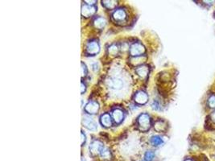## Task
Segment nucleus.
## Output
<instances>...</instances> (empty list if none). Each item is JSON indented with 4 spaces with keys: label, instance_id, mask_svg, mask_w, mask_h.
Instances as JSON below:
<instances>
[{
    "label": "nucleus",
    "instance_id": "obj_13",
    "mask_svg": "<svg viewBox=\"0 0 215 161\" xmlns=\"http://www.w3.org/2000/svg\"><path fill=\"white\" fill-rule=\"evenodd\" d=\"M93 24H94L95 27H97L98 29H102L106 25V19L104 18H102V17H97L93 21Z\"/></svg>",
    "mask_w": 215,
    "mask_h": 161
},
{
    "label": "nucleus",
    "instance_id": "obj_17",
    "mask_svg": "<svg viewBox=\"0 0 215 161\" xmlns=\"http://www.w3.org/2000/svg\"><path fill=\"white\" fill-rule=\"evenodd\" d=\"M151 143L153 146L157 147V146L161 145L163 143V139L161 137L158 136V135H155V136H152L151 138Z\"/></svg>",
    "mask_w": 215,
    "mask_h": 161
},
{
    "label": "nucleus",
    "instance_id": "obj_15",
    "mask_svg": "<svg viewBox=\"0 0 215 161\" xmlns=\"http://www.w3.org/2000/svg\"><path fill=\"white\" fill-rule=\"evenodd\" d=\"M100 156L103 160H110L111 159V153L110 152V150L107 148H103L101 153H100Z\"/></svg>",
    "mask_w": 215,
    "mask_h": 161
},
{
    "label": "nucleus",
    "instance_id": "obj_10",
    "mask_svg": "<svg viewBox=\"0 0 215 161\" xmlns=\"http://www.w3.org/2000/svg\"><path fill=\"white\" fill-rule=\"evenodd\" d=\"M96 12V8L89 5H85L82 8V15L84 17H90L94 14Z\"/></svg>",
    "mask_w": 215,
    "mask_h": 161
},
{
    "label": "nucleus",
    "instance_id": "obj_6",
    "mask_svg": "<svg viewBox=\"0 0 215 161\" xmlns=\"http://www.w3.org/2000/svg\"><path fill=\"white\" fill-rule=\"evenodd\" d=\"M82 124L87 128V129L90 130V131H95L97 129V124L91 118L88 117V116H85L82 120Z\"/></svg>",
    "mask_w": 215,
    "mask_h": 161
},
{
    "label": "nucleus",
    "instance_id": "obj_12",
    "mask_svg": "<svg viewBox=\"0 0 215 161\" xmlns=\"http://www.w3.org/2000/svg\"><path fill=\"white\" fill-rule=\"evenodd\" d=\"M101 123L102 124V126H104L106 127H111V124H112V122H111V118L110 114H104L101 116Z\"/></svg>",
    "mask_w": 215,
    "mask_h": 161
},
{
    "label": "nucleus",
    "instance_id": "obj_4",
    "mask_svg": "<svg viewBox=\"0 0 215 161\" xmlns=\"http://www.w3.org/2000/svg\"><path fill=\"white\" fill-rule=\"evenodd\" d=\"M103 148H104V146L100 141L94 140L90 146V152L93 155L96 156V155L100 154Z\"/></svg>",
    "mask_w": 215,
    "mask_h": 161
},
{
    "label": "nucleus",
    "instance_id": "obj_5",
    "mask_svg": "<svg viewBox=\"0 0 215 161\" xmlns=\"http://www.w3.org/2000/svg\"><path fill=\"white\" fill-rule=\"evenodd\" d=\"M86 51L90 55H96L100 51L99 44L97 41H92L87 44L86 47Z\"/></svg>",
    "mask_w": 215,
    "mask_h": 161
},
{
    "label": "nucleus",
    "instance_id": "obj_20",
    "mask_svg": "<svg viewBox=\"0 0 215 161\" xmlns=\"http://www.w3.org/2000/svg\"><path fill=\"white\" fill-rule=\"evenodd\" d=\"M108 51H109V54L112 55V56H115L118 52V46L116 45V44H112L111 46H110Z\"/></svg>",
    "mask_w": 215,
    "mask_h": 161
},
{
    "label": "nucleus",
    "instance_id": "obj_19",
    "mask_svg": "<svg viewBox=\"0 0 215 161\" xmlns=\"http://www.w3.org/2000/svg\"><path fill=\"white\" fill-rule=\"evenodd\" d=\"M145 57H136L132 58L131 60L132 64H133L134 65H142L144 62Z\"/></svg>",
    "mask_w": 215,
    "mask_h": 161
},
{
    "label": "nucleus",
    "instance_id": "obj_23",
    "mask_svg": "<svg viewBox=\"0 0 215 161\" xmlns=\"http://www.w3.org/2000/svg\"><path fill=\"white\" fill-rule=\"evenodd\" d=\"M87 73V68H86V65L83 63H82V76L85 77Z\"/></svg>",
    "mask_w": 215,
    "mask_h": 161
},
{
    "label": "nucleus",
    "instance_id": "obj_16",
    "mask_svg": "<svg viewBox=\"0 0 215 161\" xmlns=\"http://www.w3.org/2000/svg\"><path fill=\"white\" fill-rule=\"evenodd\" d=\"M154 128L156 131H158V132L164 131H165L166 129L165 123H164V121H157V122L155 123Z\"/></svg>",
    "mask_w": 215,
    "mask_h": 161
},
{
    "label": "nucleus",
    "instance_id": "obj_9",
    "mask_svg": "<svg viewBox=\"0 0 215 161\" xmlns=\"http://www.w3.org/2000/svg\"><path fill=\"white\" fill-rule=\"evenodd\" d=\"M112 16H113V19L115 21H122L124 20L126 17H127V14H126V12L124 10L118 9L114 12Z\"/></svg>",
    "mask_w": 215,
    "mask_h": 161
},
{
    "label": "nucleus",
    "instance_id": "obj_26",
    "mask_svg": "<svg viewBox=\"0 0 215 161\" xmlns=\"http://www.w3.org/2000/svg\"><path fill=\"white\" fill-rule=\"evenodd\" d=\"M210 118H211V119H212V121L215 123V111H213V113L211 114H210Z\"/></svg>",
    "mask_w": 215,
    "mask_h": 161
},
{
    "label": "nucleus",
    "instance_id": "obj_7",
    "mask_svg": "<svg viewBox=\"0 0 215 161\" xmlns=\"http://www.w3.org/2000/svg\"><path fill=\"white\" fill-rule=\"evenodd\" d=\"M148 100V96L143 91H139L135 96V102L140 105L145 104Z\"/></svg>",
    "mask_w": 215,
    "mask_h": 161
},
{
    "label": "nucleus",
    "instance_id": "obj_22",
    "mask_svg": "<svg viewBox=\"0 0 215 161\" xmlns=\"http://www.w3.org/2000/svg\"><path fill=\"white\" fill-rule=\"evenodd\" d=\"M208 105L210 108H215V95H211L209 98Z\"/></svg>",
    "mask_w": 215,
    "mask_h": 161
},
{
    "label": "nucleus",
    "instance_id": "obj_1",
    "mask_svg": "<svg viewBox=\"0 0 215 161\" xmlns=\"http://www.w3.org/2000/svg\"><path fill=\"white\" fill-rule=\"evenodd\" d=\"M123 81L119 77H112L107 80V86L114 90H119L123 87Z\"/></svg>",
    "mask_w": 215,
    "mask_h": 161
},
{
    "label": "nucleus",
    "instance_id": "obj_28",
    "mask_svg": "<svg viewBox=\"0 0 215 161\" xmlns=\"http://www.w3.org/2000/svg\"><path fill=\"white\" fill-rule=\"evenodd\" d=\"M82 93H83L84 91H85V89H86V88H85V85H83V83H82Z\"/></svg>",
    "mask_w": 215,
    "mask_h": 161
},
{
    "label": "nucleus",
    "instance_id": "obj_8",
    "mask_svg": "<svg viewBox=\"0 0 215 161\" xmlns=\"http://www.w3.org/2000/svg\"><path fill=\"white\" fill-rule=\"evenodd\" d=\"M98 110H99V106L95 102H90L85 107V110L90 114H94L97 113Z\"/></svg>",
    "mask_w": 215,
    "mask_h": 161
},
{
    "label": "nucleus",
    "instance_id": "obj_21",
    "mask_svg": "<svg viewBox=\"0 0 215 161\" xmlns=\"http://www.w3.org/2000/svg\"><path fill=\"white\" fill-rule=\"evenodd\" d=\"M154 152H152V151H148V152H146V154H145V161H152V159H154Z\"/></svg>",
    "mask_w": 215,
    "mask_h": 161
},
{
    "label": "nucleus",
    "instance_id": "obj_3",
    "mask_svg": "<svg viewBox=\"0 0 215 161\" xmlns=\"http://www.w3.org/2000/svg\"><path fill=\"white\" fill-rule=\"evenodd\" d=\"M145 52V48L141 44L135 43L130 48V53L132 57H140Z\"/></svg>",
    "mask_w": 215,
    "mask_h": 161
},
{
    "label": "nucleus",
    "instance_id": "obj_27",
    "mask_svg": "<svg viewBox=\"0 0 215 161\" xmlns=\"http://www.w3.org/2000/svg\"><path fill=\"white\" fill-rule=\"evenodd\" d=\"M93 69H94V71H97V69H96V68H98V66H97V64H94V65H93ZM98 69V68H97Z\"/></svg>",
    "mask_w": 215,
    "mask_h": 161
},
{
    "label": "nucleus",
    "instance_id": "obj_14",
    "mask_svg": "<svg viewBox=\"0 0 215 161\" xmlns=\"http://www.w3.org/2000/svg\"><path fill=\"white\" fill-rule=\"evenodd\" d=\"M136 73H138L139 76H140L142 78H144L148 74V68L147 66H140L138 68H136Z\"/></svg>",
    "mask_w": 215,
    "mask_h": 161
},
{
    "label": "nucleus",
    "instance_id": "obj_24",
    "mask_svg": "<svg viewBox=\"0 0 215 161\" xmlns=\"http://www.w3.org/2000/svg\"><path fill=\"white\" fill-rule=\"evenodd\" d=\"M86 2H87V4H88L89 6H92V5H93L97 2H96V1H86Z\"/></svg>",
    "mask_w": 215,
    "mask_h": 161
},
{
    "label": "nucleus",
    "instance_id": "obj_2",
    "mask_svg": "<svg viewBox=\"0 0 215 161\" xmlns=\"http://www.w3.org/2000/svg\"><path fill=\"white\" fill-rule=\"evenodd\" d=\"M138 124L143 131H147L151 126V119L148 114H142L138 118Z\"/></svg>",
    "mask_w": 215,
    "mask_h": 161
},
{
    "label": "nucleus",
    "instance_id": "obj_18",
    "mask_svg": "<svg viewBox=\"0 0 215 161\" xmlns=\"http://www.w3.org/2000/svg\"><path fill=\"white\" fill-rule=\"evenodd\" d=\"M102 5L107 9H114L117 5L116 1H102Z\"/></svg>",
    "mask_w": 215,
    "mask_h": 161
},
{
    "label": "nucleus",
    "instance_id": "obj_25",
    "mask_svg": "<svg viewBox=\"0 0 215 161\" xmlns=\"http://www.w3.org/2000/svg\"><path fill=\"white\" fill-rule=\"evenodd\" d=\"M85 142H86V136L84 135L83 133H82V145H83Z\"/></svg>",
    "mask_w": 215,
    "mask_h": 161
},
{
    "label": "nucleus",
    "instance_id": "obj_11",
    "mask_svg": "<svg viewBox=\"0 0 215 161\" xmlns=\"http://www.w3.org/2000/svg\"><path fill=\"white\" fill-rule=\"evenodd\" d=\"M112 117L116 123H120L123 119V112L119 109L114 110L112 112Z\"/></svg>",
    "mask_w": 215,
    "mask_h": 161
}]
</instances>
